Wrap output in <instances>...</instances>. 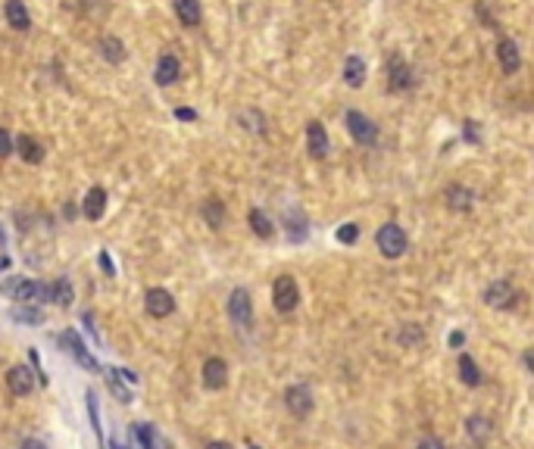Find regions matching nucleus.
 Masks as SVG:
<instances>
[{"instance_id":"19","label":"nucleus","mask_w":534,"mask_h":449,"mask_svg":"<svg viewBox=\"0 0 534 449\" xmlns=\"http://www.w3.org/2000/svg\"><path fill=\"white\" fill-rule=\"evenodd\" d=\"M6 23L16 28V32H28V28H32V16H28L23 0H6Z\"/></svg>"},{"instance_id":"1","label":"nucleus","mask_w":534,"mask_h":449,"mask_svg":"<svg viewBox=\"0 0 534 449\" xmlns=\"http://www.w3.org/2000/svg\"><path fill=\"white\" fill-rule=\"evenodd\" d=\"M375 244H378L381 256L397 259V256H403V253H406L409 237H406V231H403L400 224L387 222V224H381V228H378V234H375Z\"/></svg>"},{"instance_id":"29","label":"nucleus","mask_w":534,"mask_h":449,"mask_svg":"<svg viewBox=\"0 0 534 449\" xmlns=\"http://www.w3.org/2000/svg\"><path fill=\"white\" fill-rule=\"evenodd\" d=\"M13 318H16V322H28V324H41V322H44L41 309H35V306H16V309H13Z\"/></svg>"},{"instance_id":"24","label":"nucleus","mask_w":534,"mask_h":449,"mask_svg":"<svg viewBox=\"0 0 534 449\" xmlns=\"http://www.w3.org/2000/svg\"><path fill=\"white\" fill-rule=\"evenodd\" d=\"M459 381H463L466 387H478L481 384V372H478V365H475V359L468 356V353L459 356Z\"/></svg>"},{"instance_id":"17","label":"nucleus","mask_w":534,"mask_h":449,"mask_svg":"<svg viewBox=\"0 0 534 449\" xmlns=\"http://www.w3.org/2000/svg\"><path fill=\"white\" fill-rule=\"evenodd\" d=\"M104 213H106V191L104 187H91L88 197H85V219L100 222V215Z\"/></svg>"},{"instance_id":"31","label":"nucleus","mask_w":534,"mask_h":449,"mask_svg":"<svg viewBox=\"0 0 534 449\" xmlns=\"http://www.w3.org/2000/svg\"><path fill=\"white\" fill-rule=\"evenodd\" d=\"M356 237H359V224H353V222H347V224H341V228H337V241L341 244H356Z\"/></svg>"},{"instance_id":"28","label":"nucleus","mask_w":534,"mask_h":449,"mask_svg":"<svg viewBox=\"0 0 534 449\" xmlns=\"http://www.w3.org/2000/svg\"><path fill=\"white\" fill-rule=\"evenodd\" d=\"M54 303H56V306H69V303H72V284H69V278H56V281H54Z\"/></svg>"},{"instance_id":"23","label":"nucleus","mask_w":534,"mask_h":449,"mask_svg":"<svg viewBox=\"0 0 534 449\" xmlns=\"http://www.w3.org/2000/svg\"><path fill=\"white\" fill-rule=\"evenodd\" d=\"M344 82H347L350 88H363V82H366L363 56H347V63H344Z\"/></svg>"},{"instance_id":"42","label":"nucleus","mask_w":534,"mask_h":449,"mask_svg":"<svg viewBox=\"0 0 534 449\" xmlns=\"http://www.w3.org/2000/svg\"><path fill=\"white\" fill-rule=\"evenodd\" d=\"M6 265H10V259H6V256H0V269H6Z\"/></svg>"},{"instance_id":"22","label":"nucleus","mask_w":534,"mask_h":449,"mask_svg":"<svg viewBox=\"0 0 534 449\" xmlns=\"http://www.w3.org/2000/svg\"><path fill=\"white\" fill-rule=\"evenodd\" d=\"M247 222H250V231H254L256 237H263V241H269V237L275 234V224H272V219L263 213V209H250Z\"/></svg>"},{"instance_id":"21","label":"nucleus","mask_w":534,"mask_h":449,"mask_svg":"<svg viewBox=\"0 0 534 449\" xmlns=\"http://www.w3.org/2000/svg\"><path fill=\"white\" fill-rule=\"evenodd\" d=\"M100 56H104L106 63H113V66H119L122 60H125V44H122L119 38H113V34H106V38H100Z\"/></svg>"},{"instance_id":"8","label":"nucleus","mask_w":534,"mask_h":449,"mask_svg":"<svg viewBox=\"0 0 534 449\" xmlns=\"http://www.w3.org/2000/svg\"><path fill=\"white\" fill-rule=\"evenodd\" d=\"M144 309H147L150 318H166L175 312V300H172L169 291L154 287V291H147V296H144Z\"/></svg>"},{"instance_id":"27","label":"nucleus","mask_w":534,"mask_h":449,"mask_svg":"<svg viewBox=\"0 0 534 449\" xmlns=\"http://www.w3.org/2000/svg\"><path fill=\"white\" fill-rule=\"evenodd\" d=\"M85 400H88V415H91V424H94V434H97V440H100V449H104V424H100V412H97V396L91 393H85Z\"/></svg>"},{"instance_id":"44","label":"nucleus","mask_w":534,"mask_h":449,"mask_svg":"<svg viewBox=\"0 0 534 449\" xmlns=\"http://www.w3.org/2000/svg\"><path fill=\"white\" fill-rule=\"evenodd\" d=\"M250 449H256V446H250Z\"/></svg>"},{"instance_id":"38","label":"nucleus","mask_w":534,"mask_h":449,"mask_svg":"<svg viewBox=\"0 0 534 449\" xmlns=\"http://www.w3.org/2000/svg\"><path fill=\"white\" fill-rule=\"evenodd\" d=\"M175 119H182V122H194V119H197V113H194V110H187V106H178V110H175Z\"/></svg>"},{"instance_id":"15","label":"nucleus","mask_w":534,"mask_h":449,"mask_svg":"<svg viewBox=\"0 0 534 449\" xmlns=\"http://www.w3.org/2000/svg\"><path fill=\"white\" fill-rule=\"evenodd\" d=\"M16 153L25 159V163H32V165H38V163H44V147H41V141L38 137H32V134H23L16 141Z\"/></svg>"},{"instance_id":"10","label":"nucleus","mask_w":534,"mask_h":449,"mask_svg":"<svg viewBox=\"0 0 534 449\" xmlns=\"http://www.w3.org/2000/svg\"><path fill=\"white\" fill-rule=\"evenodd\" d=\"M178 78H182V63H178V56L175 53H163L160 60H156L154 82L160 84V88H169V84H175Z\"/></svg>"},{"instance_id":"4","label":"nucleus","mask_w":534,"mask_h":449,"mask_svg":"<svg viewBox=\"0 0 534 449\" xmlns=\"http://www.w3.org/2000/svg\"><path fill=\"white\" fill-rule=\"evenodd\" d=\"M344 125H347V132L353 134V141L356 144H375L378 141V125L369 119V115H363L359 110H350L347 115H344Z\"/></svg>"},{"instance_id":"33","label":"nucleus","mask_w":534,"mask_h":449,"mask_svg":"<svg viewBox=\"0 0 534 449\" xmlns=\"http://www.w3.org/2000/svg\"><path fill=\"white\" fill-rule=\"evenodd\" d=\"M106 381H110V387H113V393H116V396H119V400H122V403H132V393H128V390H125V387H122V384L116 381V374H113V372H110V374H106Z\"/></svg>"},{"instance_id":"2","label":"nucleus","mask_w":534,"mask_h":449,"mask_svg":"<svg viewBox=\"0 0 534 449\" xmlns=\"http://www.w3.org/2000/svg\"><path fill=\"white\" fill-rule=\"evenodd\" d=\"M385 82H387V91H394V94H403V91H409L416 84L413 69H409V63L403 60L400 53L387 56V63H385Z\"/></svg>"},{"instance_id":"7","label":"nucleus","mask_w":534,"mask_h":449,"mask_svg":"<svg viewBox=\"0 0 534 449\" xmlns=\"http://www.w3.org/2000/svg\"><path fill=\"white\" fill-rule=\"evenodd\" d=\"M485 303L494 309H512V303H516V287H512V281H507V278L490 281L485 287Z\"/></svg>"},{"instance_id":"9","label":"nucleus","mask_w":534,"mask_h":449,"mask_svg":"<svg viewBox=\"0 0 534 449\" xmlns=\"http://www.w3.org/2000/svg\"><path fill=\"white\" fill-rule=\"evenodd\" d=\"M60 340H63V346H66V350H69V356L75 359V362H78V365H82V368H88V372H100L97 359H94L91 353L85 350L82 337H78L75 331H63V337H60Z\"/></svg>"},{"instance_id":"35","label":"nucleus","mask_w":534,"mask_h":449,"mask_svg":"<svg viewBox=\"0 0 534 449\" xmlns=\"http://www.w3.org/2000/svg\"><path fill=\"white\" fill-rule=\"evenodd\" d=\"M463 137H466V141H472V144H478V122L468 119L466 125H463Z\"/></svg>"},{"instance_id":"14","label":"nucleus","mask_w":534,"mask_h":449,"mask_svg":"<svg viewBox=\"0 0 534 449\" xmlns=\"http://www.w3.org/2000/svg\"><path fill=\"white\" fill-rule=\"evenodd\" d=\"M225 381H228V368H225V362L222 359H206L204 362V384L209 390H222L225 387Z\"/></svg>"},{"instance_id":"40","label":"nucleus","mask_w":534,"mask_h":449,"mask_svg":"<svg viewBox=\"0 0 534 449\" xmlns=\"http://www.w3.org/2000/svg\"><path fill=\"white\" fill-rule=\"evenodd\" d=\"M23 449H47V446L41 443V440H25V443H23Z\"/></svg>"},{"instance_id":"3","label":"nucleus","mask_w":534,"mask_h":449,"mask_svg":"<svg viewBox=\"0 0 534 449\" xmlns=\"http://www.w3.org/2000/svg\"><path fill=\"white\" fill-rule=\"evenodd\" d=\"M300 303V287L297 281L291 278V274H281L275 278V284H272V306L278 309V312H294Z\"/></svg>"},{"instance_id":"26","label":"nucleus","mask_w":534,"mask_h":449,"mask_svg":"<svg viewBox=\"0 0 534 449\" xmlns=\"http://www.w3.org/2000/svg\"><path fill=\"white\" fill-rule=\"evenodd\" d=\"M132 437H135V446L138 449H156V434H154V427L150 424L138 422L132 427Z\"/></svg>"},{"instance_id":"18","label":"nucleus","mask_w":534,"mask_h":449,"mask_svg":"<svg viewBox=\"0 0 534 449\" xmlns=\"http://www.w3.org/2000/svg\"><path fill=\"white\" fill-rule=\"evenodd\" d=\"M472 203H475V194L468 191V187H463V184L447 187V206H450L453 213H468Z\"/></svg>"},{"instance_id":"13","label":"nucleus","mask_w":534,"mask_h":449,"mask_svg":"<svg viewBox=\"0 0 534 449\" xmlns=\"http://www.w3.org/2000/svg\"><path fill=\"white\" fill-rule=\"evenodd\" d=\"M6 387H10L13 396H28L32 393V387H35L32 372H28L25 365H13L10 372H6Z\"/></svg>"},{"instance_id":"30","label":"nucleus","mask_w":534,"mask_h":449,"mask_svg":"<svg viewBox=\"0 0 534 449\" xmlns=\"http://www.w3.org/2000/svg\"><path fill=\"white\" fill-rule=\"evenodd\" d=\"M425 340V331L418 324H403L400 328V343L403 346H413V343H422Z\"/></svg>"},{"instance_id":"25","label":"nucleus","mask_w":534,"mask_h":449,"mask_svg":"<svg viewBox=\"0 0 534 449\" xmlns=\"http://www.w3.org/2000/svg\"><path fill=\"white\" fill-rule=\"evenodd\" d=\"M200 215H204L206 219V224L209 228H222V224H225V206H222L219 200H206L204 206H200Z\"/></svg>"},{"instance_id":"37","label":"nucleus","mask_w":534,"mask_h":449,"mask_svg":"<svg viewBox=\"0 0 534 449\" xmlns=\"http://www.w3.org/2000/svg\"><path fill=\"white\" fill-rule=\"evenodd\" d=\"M100 265H104L106 278H113V274H116V269H113V259H110V253H106V250H100Z\"/></svg>"},{"instance_id":"12","label":"nucleus","mask_w":534,"mask_h":449,"mask_svg":"<svg viewBox=\"0 0 534 449\" xmlns=\"http://www.w3.org/2000/svg\"><path fill=\"white\" fill-rule=\"evenodd\" d=\"M497 60H500V69L512 75V72H519L522 66V53H519V44L512 38H500V44H497Z\"/></svg>"},{"instance_id":"5","label":"nucleus","mask_w":534,"mask_h":449,"mask_svg":"<svg viewBox=\"0 0 534 449\" xmlns=\"http://www.w3.org/2000/svg\"><path fill=\"white\" fill-rule=\"evenodd\" d=\"M228 315L237 328H250L254 322V300H250L247 287H235L232 296H228Z\"/></svg>"},{"instance_id":"43","label":"nucleus","mask_w":534,"mask_h":449,"mask_svg":"<svg viewBox=\"0 0 534 449\" xmlns=\"http://www.w3.org/2000/svg\"><path fill=\"white\" fill-rule=\"evenodd\" d=\"M110 449H125V446H122V443H119V440H113V446H110Z\"/></svg>"},{"instance_id":"11","label":"nucleus","mask_w":534,"mask_h":449,"mask_svg":"<svg viewBox=\"0 0 534 449\" xmlns=\"http://www.w3.org/2000/svg\"><path fill=\"white\" fill-rule=\"evenodd\" d=\"M306 150L313 159H325L328 156V132L322 122H309L306 125Z\"/></svg>"},{"instance_id":"36","label":"nucleus","mask_w":534,"mask_h":449,"mask_svg":"<svg viewBox=\"0 0 534 449\" xmlns=\"http://www.w3.org/2000/svg\"><path fill=\"white\" fill-rule=\"evenodd\" d=\"M416 449H444V443H441L437 437H422V440L416 443Z\"/></svg>"},{"instance_id":"34","label":"nucleus","mask_w":534,"mask_h":449,"mask_svg":"<svg viewBox=\"0 0 534 449\" xmlns=\"http://www.w3.org/2000/svg\"><path fill=\"white\" fill-rule=\"evenodd\" d=\"M13 150H16V144H13L10 132H6V128H0V159H4V156H10Z\"/></svg>"},{"instance_id":"41","label":"nucleus","mask_w":534,"mask_h":449,"mask_svg":"<svg viewBox=\"0 0 534 449\" xmlns=\"http://www.w3.org/2000/svg\"><path fill=\"white\" fill-rule=\"evenodd\" d=\"M206 449H232V446H228V443H219V440H216V443H209Z\"/></svg>"},{"instance_id":"32","label":"nucleus","mask_w":534,"mask_h":449,"mask_svg":"<svg viewBox=\"0 0 534 449\" xmlns=\"http://www.w3.org/2000/svg\"><path fill=\"white\" fill-rule=\"evenodd\" d=\"M287 234H291V241H303V237H306V219L294 215L291 224H287Z\"/></svg>"},{"instance_id":"39","label":"nucleus","mask_w":534,"mask_h":449,"mask_svg":"<svg viewBox=\"0 0 534 449\" xmlns=\"http://www.w3.org/2000/svg\"><path fill=\"white\" fill-rule=\"evenodd\" d=\"M466 343V334H463V331H453V334H450V346H463Z\"/></svg>"},{"instance_id":"20","label":"nucleus","mask_w":534,"mask_h":449,"mask_svg":"<svg viewBox=\"0 0 534 449\" xmlns=\"http://www.w3.org/2000/svg\"><path fill=\"white\" fill-rule=\"evenodd\" d=\"M172 6H175V16L182 19V25H200V0H172Z\"/></svg>"},{"instance_id":"16","label":"nucleus","mask_w":534,"mask_h":449,"mask_svg":"<svg viewBox=\"0 0 534 449\" xmlns=\"http://www.w3.org/2000/svg\"><path fill=\"white\" fill-rule=\"evenodd\" d=\"M466 434H468V440H472V446H488V440H490V422L485 415H472L466 422Z\"/></svg>"},{"instance_id":"6","label":"nucleus","mask_w":534,"mask_h":449,"mask_svg":"<svg viewBox=\"0 0 534 449\" xmlns=\"http://www.w3.org/2000/svg\"><path fill=\"white\" fill-rule=\"evenodd\" d=\"M285 405L294 418H306L313 412V390L306 384H294V387L285 390Z\"/></svg>"}]
</instances>
